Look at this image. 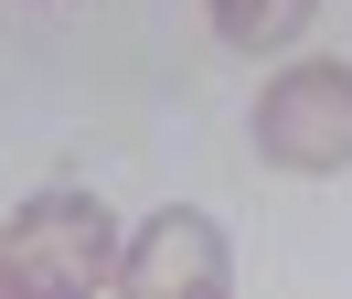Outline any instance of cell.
<instances>
[{
    "label": "cell",
    "instance_id": "obj_1",
    "mask_svg": "<svg viewBox=\"0 0 352 299\" xmlns=\"http://www.w3.org/2000/svg\"><path fill=\"white\" fill-rule=\"evenodd\" d=\"M256 161L278 171H352V64L309 54V64H278V75L256 85Z\"/></svg>",
    "mask_w": 352,
    "mask_h": 299
},
{
    "label": "cell",
    "instance_id": "obj_2",
    "mask_svg": "<svg viewBox=\"0 0 352 299\" xmlns=\"http://www.w3.org/2000/svg\"><path fill=\"white\" fill-rule=\"evenodd\" d=\"M11 278L32 299H86L118 278V225L96 192H32L11 214Z\"/></svg>",
    "mask_w": 352,
    "mask_h": 299
},
{
    "label": "cell",
    "instance_id": "obj_3",
    "mask_svg": "<svg viewBox=\"0 0 352 299\" xmlns=\"http://www.w3.org/2000/svg\"><path fill=\"white\" fill-rule=\"evenodd\" d=\"M224 278H235V246H224V225L192 214V203L150 214V225L118 246V289L129 299H214Z\"/></svg>",
    "mask_w": 352,
    "mask_h": 299
},
{
    "label": "cell",
    "instance_id": "obj_4",
    "mask_svg": "<svg viewBox=\"0 0 352 299\" xmlns=\"http://www.w3.org/2000/svg\"><path fill=\"white\" fill-rule=\"evenodd\" d=\"M203 11H214V32L235 43V54H278V43L309 32V11H320V0H203Z\"/></svg>",
    "mask_w": 352,
    "mask_h": 299
},
{
    "label": "cell",
    "instance_id": "obj_5",
    "mask_svg": "<svg viewBox=\"0 0 352 299\" xmlns=\"http://www.w3.org/2000/svg\"><path fill=\"white\" fill-rule=\"evenodd\" d=\"M0 289H22V278H11V235H0Z\"/></svg>",
    "mask_w": 352,
    "mask_h": 299
}]
</instances>
